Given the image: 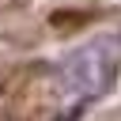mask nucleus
<instances>
[{"label": "nucleus", "mask_w": 121, "mask_h": 121, "mask_svg": "<svg viewBox=\"0 0 121 121\" xmlns=\"http://www.w3.org/2000/svg\"><path fill=\"white\" fill-rule=\"evenodd\" d=\"M110 76H113V57L102 45H87L68 60V79L79 91H102L110 83Z\"/></svg>", "instance_id": "f257e3e1"}]
</instances>
